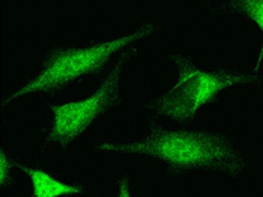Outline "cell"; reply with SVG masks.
Wrapping results in <instances>:
<instances>
[{
	"label": "cell",
	"mask_w": 263,
	"mask_h": 197,
	"mask_svg": "<svg viewBox=\"0 0 263 197\" xmlns=\"http://www.w3.org/2000/svg\"><path fill=\"white\" fill-rule=\"evenodd\" d=\"M99 151L147 156L161 166L166 176L183 178L195 171L218 176H237L249 168L246 156L232 137L216 129L164 128L147 131L135 142L103 144Z\"/></svg>",
	"instance_id": "6da1fadb"
},
{
	"label": "cell",
	"mask_w": 263,
	"mask_h": 197,
	"mask_svg": "<svg viewBox=\"0 0 263 197\" xmlns=\"http://www.w3.org/2000/svg\"><path fill=\"white\" fill-rule=\"evenodd\" d=\"M158 30L156 21H149L133 32L87 46H65L46 55L39 74L8 100L33 92H51L84 75L98 74L120 51H128L138 42Z\"/></svg>",
	"instance_id": "7a4b0ae2"
},
{
	"label": "cell",
	"mask_w": 263,
	"mask_h": 197,
	"mask_svg": "<svg viewBox=\"0 0 263 197\" xmlns=\"http://www.w3.org/2000/svg\"><path fill=\"white\" fill-rule=\"evenodd\" d=\"M175 63L178 66L175 84L146 109L153 121L170 120L178 125H189L197 112L217 95L236 86L255 83L253 75L222 67L208 71L187 58H175Z\"/></svg>",
	"instance_id": "3957f363"
},
{
	"label": "cell",
	"mask_w": 263,
	"mask_h": 197,
	"mask_svg": "<svg viewBox=\"0 0 263 197\" xmlns=\"http://www.w3.org/2000/svg\"><path fill=\"white\" fill-rule=\"evenodd\" d=\"M133 54L129 51L120 57L116 65L103 79L93 93L82 100L58 103L51 108V126L46 134V145L50 147L71 144L105 112L119 103L123 70Z\"/></svg>",
	"instance_id": "277c9868"
},
{
	"label": "cell",
	"mask_w": 263,
	"mask_h": 197,
	"mask_svg": "<svg viewBox=\"0 0 263 197\" xmlns=\"http://www.w3.org/2000/svg\"><path fill=\"white\" fill-rule=\"evenodd\" d=\"M20 170L29 179L32 197H75L91 193L86 187L62 182L40 164H21Z\"/></svg>",
	"instance_id": "5b68a950"
},
{
	"label": "cell",
	"mask_w": 263,
	"mask_h": 197,
	"mask_svg": "<svg viewBox=\"0 0 263 197\" xmlns=\"http://www.w3.org/2000/svg\"><path fill=\"white\" fill-rule=\"evenodd\" d=\"M213 11L218 13L236 12L246 16L250 21L260 29L263 34V0H242V2H228L220 3L217 6H211ZM263 60V44L258 51L257 65H259Z\"/></svg>",
	"instance_id": "8992f818"
},
{
	"label": "cell",
	"mask_w": 263,
	"mask_h": 197,
	"mask_svg": "<svg viewBox=\"0 0 263 197\" xmlns=\"http://www.w3.org/2000/svg\"><path fill=\"white\" fill-rule=\"evenodd\" d=\"M21 164L15 158L9 156L4 150L0 151V183L3 188L12 184L16 170H20Z\"/></svg>",
	"instance_id": "52a82bcc"
},
{
	"label": "cell",
	"mask_w": 263,
	"mask_h": 197,
	"mask_svg": "<svg viewBox=\"0 0 263 197\" xmlns=\"http://www.w3.org/2000/svg\"><path fill=\"white\" fill-rule=\"evenodd\" d=\"M115 197H133L128 178L121 176L117 180L116 194H115Z\"/></svg>",
	"instance_id": "ba28073f"
}]
</instances>
